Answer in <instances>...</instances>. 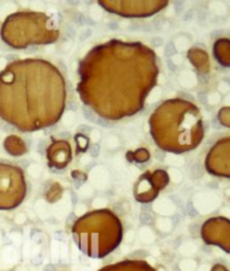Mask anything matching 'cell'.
I'll list each match as a JSON object with an SVG mask.
<instances>
[{
	"label": "cell",
	"mask_w": 230,
	"mask_h": 271,
	"mask_svg": "<svg viewBox=\"0 0 230 271\" xmlns=\"http://www.w3.org/2000/svg\"><path fill=\"white\" fill-rule=\"evenodd\" d=\"M17 170L16 167L0 164V207H5V199L9 196L14 181L17 178Z\"/></svg>",
	"instance_id": "6da1fadb"
}]
</instances>
